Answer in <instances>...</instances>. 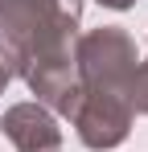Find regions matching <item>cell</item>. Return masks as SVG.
Listing matches in <instances>:
<instances>
[{"label":"cell","mask_w":148,"mask_h":152,"mask_svg":"<svg viewBox=\"0 0 148 152\" xmlns=\"http://www.w3.org/2000/svg\"><path fill=\"white\" fill-rule=\"evenodd\" d=\"M78 21L82 0H0V41L21 58V74L41 62H70Z\"/></svg>","instance_id":"cell-1"},{"label":"cell","mask_w":148,"mask_h":152,"mask_svg":"<svg viewBox=\"0 0 148 152\" xmlns=\"http://www.w3.org/2000/svg\"><path fill=\"white\" fill-rule=\"evenodd\" d=\"M136 66H140L136 41L119 25H99L82 37H74V78H78L82 91L127 95Z\"/></svg>","instance_id":"cell-2"},{"label":"cell","mask_w":148,"mask_h":152,"mask_svg":"<svg viewBox=\"0 0 148 152\" xmlns=\"http://www.w3.org/2000/svg\"><path fill=\"white\" fill-rule=\"evenodd\" d=\"M70 127L78 132V140L86 144L91 152H107L127 140L132 132V99L127 95H111V91H74V103H70Z\"/></svg>","instance_id":"cell-3"},{"label":"cell","mask_w":148,"mask_h":152,"mask_svg":"<svg viewBox=\"0 0 148 152\" xmlns=\"http://www.w3.org/2000/svg\"><path fill=\"white\" fill-rule=\"evenodd\" d=\"M4 136L12 140L17 152H62V127H58V115L45 111L41 103H17L4 111Z\"/></svg>","instance_id":"cell-4"},{"label":"cell","mask_w":148,"mask_h":152,"mask_svg":"<svg viewBox=\"0 0 148 152\" xmlns=\"http://www.w3.org/2000/svg\"><path fill=\"white\" fill-rule=\"evenodd\" d=\"M127 99H132V111L148 115V62H140V66H136L132 86H127Z\"/></svg>","instance_id":"cell-5"},{"label":"cell","mask_w":148,"mask_h":152,"mask_svg":"<svg viewBox=\"0 0 148 152\" xmlns=\"http://www.w3.org/2000/svg\"><path fill=\"white\" fill-rule=\"evenodd\" d=\"M17 74H21V58H17V53L8 50L4 41H0V95L8 91V82H12Z\"/></svg>","instance_id":"cell-6"},{"label":"cell","mask_w":148,"mask_h":152,"mask_svg":"<svg viewBox=\"0 0 148 152\" xmlns=\"http://www.w3.org/2000/svg\"><path fill=\"white\" fill-rule=\"evenodd\" d=\"M103 8H115V12H123V8H136V0H99Z\"/></svg>","instance_id":"cell-7"}]
</instances>
